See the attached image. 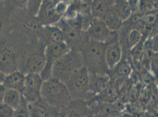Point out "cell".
<instances>
[{
  "label": "cell",
  "mask_w": 158,
  "mask_h": 117,
  "mask_svg": "<svg viewBox=\"0 0 158 117\" xmlns=\"http://www.w3.org/2000/svg\"><path fill=\"white\" fill-rule=\"evenodd\" d=\"M130 7L132 13H138L139 11V1L140 0H126Z\"/></svg>",
  "instance_id": "obj_25"
},
{
  "label": "cell",
  "mask_w": 158,
  "mask_h": 117,
  "mask_svg": "<svg viewBox=\"0 0 158 117\" xmlns=\"http://www.w3.org/2000/svg\"><path fill=\"white\" fill-rule=\"evenodd\" d=\"M22 99L23 96L20 91L13 89H6L3 103L16 110L20 107Z\"/></svg>",
  "instance_id": "obj_19"
},
{
  "label": "cell",
  "mask_w": 158,
  "mask_h": 117,
  "mask_svg": "<svg viewBox=\"0 0 158 117\" xmlns=\"http://www.w3.org/2000/svg\"><path fill=\"white\" fill-rule=\"evenodd\" d=\"M26 74L23 72L17 70L7 74L2 85L6 89H13L20 91L23 90Z\"/></svg>",
  "instance_id": "obj_13"
},
{
  "label": "cell",
  "mask_w": 158,
  "mask_h": 117,
  "mask_svg": "<svg viewBox=\"0 0 158 117\" xmlns=\"http://www.w3.org/2000/svg\"><path fill=\"white\" fill-rule=\"evenodd\" d=\"M93 117H106L105 115H101V114H96Z\"/></svg>",
  "instance_id": "obj_30"
},
{
  "label": "cell",
  "mask_w": 158,
  "mask_h": 117,
  "mask_svg": "<svg viewBox=\"0 0 158 117\" xmlns=\"http://www.w3.org/2000/svg\"><path fill=\"white\" fill-rule=\"evenodd\" d=\"M67 8H68L67 4L64 1H60L57 4H55L56 11L61 17L66 13Z\"/></svg>",
  "instance_id": "obj_24"
},
{
  "label": "cell",
  "mask_w": 158,
  "mask_h": 117,
  "mask_svg": "<svg viewBox=\"0 0 158 117\" xmlns=\"http://www.w3.org/2000/svg\"><path fill=\"white\" fill-rule=\"evenodd\" d=\"M109 6L107 0H93L90 15L93 18L104 20L110 13Z\"/></svg>",
  "instance_id": "obj_14"
},
{
  "label": "cell",
  "mask_w": 158,
  "mask_h": 117,
  "mask_svg": "<svg viewBox=\"0 0 158 117\" xmlns=\"http://www.w3.org/2000/svg\"><path fill=\"white\" fill-rule=\"evenodd\" d=\"M43 0H28L27 8L28 11L34 17L38 13Z\"/></svg>",
  "instance_id": "obj_21"
},
{
  "label": "cell",
  "mask_w": 158,
  "mask_h": 117,
  "mask_svg": "<svg viewBox=\"0 0 158 117\" xmlns=\"http://www.w3.org/2000/svg\"><path fill=\"white\" fill-rule=\"evenodd\" d=\"M15 111L12 107L3 102L0 104V117H14Z\"/></svg>",
  "instance_id": "obj_22"
},
{
  "label": "cell",
  "mask_w": 158,
  "mask_h": 117,
  "mask_svg": "<svg viewBox=\"0 0 158 117\" xmlns=\"http://www.w3.org/2000/svg\"><path fill=\"white\" fill-rule=\"evenodd\" d=\"M41 98L47 104L59 106L67 104L72 96L64 82L58 78L51 77L43 82Z\"/></svg>",
  "instance_id": "obj_2"
},
{
  "label": "cell",
  "mask_w": 158,
  "mask_h": 117,
  "mask_svg": "<svg viewBox=\"0 0 158 117\" xmlns=\"http://www.w3.org/2000/svg\"><path fill=\"white\" fill-rule=\"evenodd\" d=\"M111 13L122 22L129 20L132 14V11L126 0H120L117 1Z\"/></svg>",
  "instance_id": "obj_17"
},
{
  "label": "cell",
  "mask_w": 158,
  "mask_h": 117,
  "mask_svg": "<svg viewBox=\"0 0 158 117\" xmlns=\"http://www.w3.org/2000/svg\"><path fill=\"white\" fill-rule=\"evenodd\" d=\"M93 0H80L79 5L77 6L80 13L82 14H90V8Z\"/></svg>",
  "instance_id": "obj_23"
},
{
  "label": "cell",
  "mask_w": 158,
  "mask_h": 117,
  "mask_svg": "<svg viewBox=\"0 0 158 117\" xmlns=\"http://www.w3.org/2000/svg\"><path fill=\"white\" fill-rule=\"evenodd\" d=\"M27 111L29 117H47L48 110L41 98L33 103H27Z\"/></svg>",
  "instance_id": "obj_18"
},
{
  "label": "cell",
  "mask_w": 158,
  "mask_h": 117,
  "mask_svg": "<svg viewBox=\"0 0 158 117\" xmlns=\"http://www.w3.org/2000/svg\"><path fill=\"white\" fill-rule=\"evenodd\" d=\"M35 17L37 22L41 26L55 25L61 19V17L56 11L55 4L46 1L42 2Z\"/></svg>",
  "instance_id": "obj_8"
},
{
  "label": "cell",
  "mask_w": 158,
  "mask_h": 117,
  "mask_svg": "<svg viewBox=\"0 0 158 117\" xmlns=\"http://www.w3.org/2000/svg\"><path fill=\"white\" fill-rule=\"evenodd\" d=\"M60 1V0H46V2H49V3H52V4H56Z\"/></svg>",
  "instance_id": "obj_29"
},
{
  "label": "cell",
  "mask_w": 158,
  "mask_h": 117,
  "mask_svg": "<svg viewBox=\"0 0 158 117\" xmlns=\"http://www.w3.org/2000/svg\"></svg>",
  "instance_id": "obj_33"
},
{
  "label": "cell",
  "mask_w": 158,
  "mask_h": 117,
  "mask_svg": "<svg viewBox=\"0 0 158 117\" xmlns=\"http://www.w3.org/2000/svg\"><path fill=\"white\" fill-rule=\"evenodd\" d=\"M132 71V67L129 61L122 58L116 65L109 70V72H112V76L109 77L110 78L114 77L118 78H127L130 76Z\"/></svg>",
  "instance_id": "obj_15"
},
{
  "label": "cell",
  "mask_w": 158,
  "mask_h": 117,
  "mask_svg": "<svg viewBox=\"0 0 158 117\" xmlns=\"http://www.w3.org/2000/svg\"><path fill=\"white\" fill-rule=\"evenodd\" d=\"M15 4L20 7H26L28 3V0H14Z\"/></svg>",
  "instance_id": "obj_27"
},
{
  "label": "cell",
  "mask_w": 158,
  "mask_h": 117,
  "mask_svg": "<svg viewBox=\"0 0 158 117\" xmlns=\"http://www.w3.org/2000/svg\"><path fill=\"white\" fill-rule=\"evenodd\" d=\"M72 96H84L89 94L90 73L85 66H82L64 81Z\"/></svg>",
  "instance_id": "obj_4"
},
{
  "label": "cell",
  "mask_w": 158,
  "mask_h": 117,
  "mask_svg": "<svg viewBox=\"0 0 158 117\" xmlns=\"http://www.w3.org/2000/svg\"><path fill=\"white\" fill-rule=\"evenodd\" d=\"M2 21L1 20H0V32L2 30Z\"/></svg>",
  "instance_id": "obj_31"
},
{
  "label": "cell",
  "mask_w": 158,
  "mask_h": 117,
  "mask_svg": "<svg viewBox=\"0 0 158 117\" xmlns=\"http://www.w3.org/2000/svg\"><path fill=\"white\" fill-rule=\"evenodd\" d=\"M6 91V89L2 84H0V104L3 102L4 94Z\"/></svg>",
  "instance_id": "obj_26"
},
{
  "label": "cell",
  "mask_w": 158,
  "mask_h": 117,
  "mask_svg": "<svg viewBox=\"0 0 158 117\" xmlns=\"http://www.w3.org/2000/svg\"><path fill=\"white\" fill-rule=\"evenodd\" d=\"M43 80L39 73L26 74L21 94L28 103H33L41 98V90Z\"/></svg>",
  "instance_id": "obj_7"
},
{
  "label": "cell",
  "mask_w": 158,
  "mask_h": 117,
  "mask_svg": "<svg viewBox=\"0 0 158 117\" xmlns=\"http://www.w3.org/2000/svg\"><path fill=\"white\" fill-rule=\"evenodd\" d=\"M45 65V58L44 51L36 52L31 54L24 63V70L23 73L26 74L30 73H39L43 70Z\"/></svg>",
  "instance_id": "obj_12"
},
{
  "label": "cell",
  "mask_w": 158,
  "mask_h": 117,
  "mask_svg": "<svg viewBox=\"0 0 158 117\" xmlns=\"http://www.w3.org/2000/svg\"><path fill=\"white\" fill-rule=\"evenodd\" d=\"M41 35L44 47L48 44L64 42L63 32L56 25L42 26Z\"/></svg>",
  "instance_id": "obj_11"
},
{
  "label": "cell",
  "mask_w": 158,
  "mask_h": 117,
  "mask_svg": "<svg viewBox=\"0 0 158 117\" xmlns=\"http://www.w3.org/2000/svg\"><path fill=\"white\" fill-rule=\"evenodd\" d=\"M119 117V116H115V117Z\"/></svg>",
  "instance_id": "obj_32"
},
{
  "label": "cell",
  "mask_w": 158,
  "mask_h": 117,
  "mask_svg": "<svg viewBox=\"0 0 158 117\" xmlns=\"http://www.w3.org/2000/svg\"><path fill=\"white\" fill-rule=\"evenodd\" d=\"M70 51V47L64 42H60L45 46L44 49L45 65L43 70L40 74L43 81L52 77V69L55 63Z\"/></svg>",
  "instance_id": "obj_5"
},
{
  "label": "cell",
  "mask_w": 158,
  "mask_h": 117,
  "mask_svg": "<svg viewBox=\"0 0 158 117\" xmlns=\"http://www.w3.org/2000/svg\"><path fill=\"white\" fill-rule=\"evenodd\" d=\"M17 59L14 52L6 47H0V71L5 74L17 70Z\"/></svg>",
  "instance_id": "obj_10"
},
{
  "label": "cell",
  "mask_w": 158,
  "mask_h": 117,
  "mask_svg": "<svg viewBox=\"0 0 158 117\" xmlns=\"http://www.w3.org/2000/svg\"><path fill=\"white\" fill-rule=\"evenodd\" d=\"M84 66L81 54L78 50L70 49L55 63L52 77L64 82L73 73Z\"/></svg>",
  "instance_id": "obj_3"
},
{
  "label": "cell",
  "mask_w": 158,
  "mask_h": 117,
  "mask_svg": "<svg viewBox=\"0 0 158 117\" xmlns=\"http://www.w3.org/2000/svg\"><path fill=\"white\" fill-rule=\"evenodd\" d=\"M157 20L156 17V13H145L141 15L140 17V21L146 25L147 26H153Z\"/></svg>",
  "instance_id": "obj_20"
},
{
  "label": "cell",
  "mask_w": 158,
  "mask_h": 117,
  "mask_svg": "<svg viewBox=\"0 0 158 117\" xmlns=\"http://www.w3.org/2000/svg\"><path fill=\"white\" fill-rule=\"evenodd\" d=\"M142 39L143 35L139 30L135 27L129 29L126 33L124 38V45L126 49L130 52Z\"/></svg>",
  "instance_id": "obj_16"
},
{
  "label": "cell",
  "mask_w": 158,
  "mask_h": 117,
  "mask_svg": "<svg viewBox=\"0 0 158 117\" xmlns=\"http://www.w3.org/2000/svg\"><path fill=\"white\" fill-rule=\"evenodd\" d=\"M106 44L88 40L80 50L85 66L90 73L107 74L108 69L105 61Z\"/></svg>",
  "instance_id": "obj_1"
},
{
  "label": "cell",
  "mask_w": 158,
  "mask_h": 117,
  "mask_svg": "<svg viewBox=\"0 0 158 117\" xmlns=\"http://www.w3.org/2000/svg\"><path fill=\"white\" fill-rule=\"evenodd\" d=\"M6 75V74H5L4 73H3L2 72L0 71V84H2Z\"/></svg>",
  "instance_id": "obj_28"
},
{
  "label": "cell",
  "mask_w": 158,
  "mask_h": 117,
  "mask_svg": "<svg viewBox=\"0 0 158 117\" xmlns=\"http://www.w3.org/2000/svg\"><path fill=\"white\" fill-rule=\"evenodd\" d=\"M105 61L108 70L116 65L123 57V50L118 39L105 43Z\"/></svg>",
  "instance_id": "obj_9"
},
{
  "label": "cell",
  "mask_w": 158,
  "mask_h": 117,
  "mask_svg": "<svg viewBox=\"0 0 158 117\" xmlns=\"http://www.w3.org/2000/svg\"><path fill=\"white\" fill-rule=\"evenodd\" d=\"M89 39L95 42L107 43L118 39V32L112 31L103 20L93 18L90 25L86 30Z\"/></svg>",
  "instance_id": "obj_6"
}]
</instances>
